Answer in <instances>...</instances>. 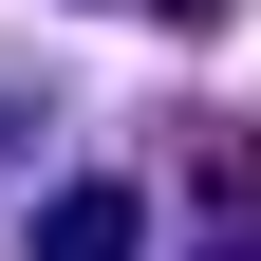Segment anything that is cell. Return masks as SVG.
I'll list each match as a JSON object with an SVG mask.
<instances>
[{
    "mask_svg": "<svg viewBox=\"0 0 261 261\" xmlns=\"http://www.w3.org/2000/svg\"><path fill=\"white\" fill-rule=\"evenodd\" d=\"M130 243H149V205H130V187H56L19 261H130Z\"/></svg>",
    "mask_w": 261,
    "mask_h": 261,
    "instance_id": "obj_1",
    "label": "cell"
},
{
    "mask_svg": "<svg viewBox=\"0 0 261 261\" xmlns=\"http://www.w3.org/2000/svg\"><path fill=\"white\" fill-rule=\"evenodd\" d=\"M187 187H205L224 224H261V112H205L187 130Z\"/></svg>",
    "mask_w": 261,
    "mask_h": 261,
    "instance_id": "obj_2",
    "label": "cell"
},
{
    "mask_svg": "<svg viewBox=\"0 0 261 261\" xmlns=\"http://www.w3.org/2000/svg\"><path fill=\"white\" fill-rule=\"evenodd\" d=\"M130 19H243V0H130Z\"/></svg>",
    "mask_w": 261,
    "mask_h": 261,
    "instance_id": "obj_3",
    "label": "cell"
}]
</instances>
